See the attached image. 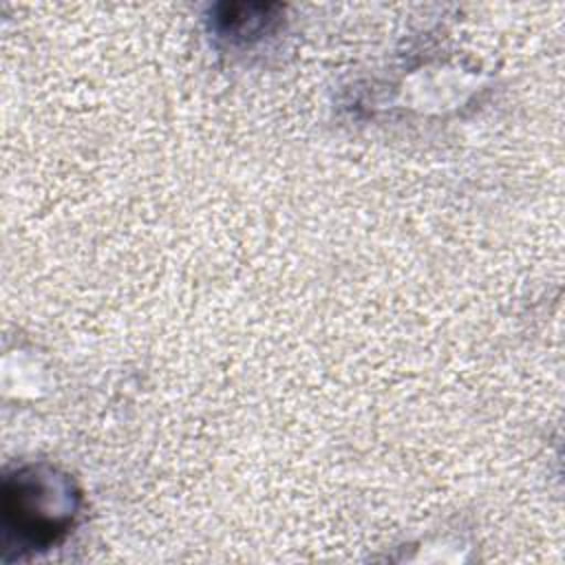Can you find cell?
Here are the masks:
<instances>
[{
    "label": "cell",
    "mask_w": 565,
    "mask_h": 565,
    "mask_svg": "<svg viewBox=\"0 0 565 565\" xmlns=\"http://www.w3.org/2000/svg\"><path fill=\"white\" fill-rule=\"evenodd\" d=\"M79 492L55 468H20L4 481V519L18 539L35 547L57 543L75 523Z\"/></svg>",
    "instance_id": "1"
}]
</instances>
